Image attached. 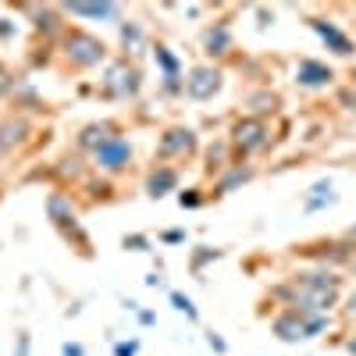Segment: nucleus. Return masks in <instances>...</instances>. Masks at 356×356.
I'll use <instances>...</instances> for the list:
<instances>
[{
  "label": "nucleus",
  "mask_w": 356,
  "mask_h": 356,
  "mask_svg": "<svg viewBox=\"0 0 356 356\" xmlns=\"http://www.w3.org/2000/svg\"><path fill=\"white\" fill-rule=\"evenodd\" d=\"M335 292H339V282L335 278H321V275H310V278H300L296 282V307L303 310H324L335 303Z\"/></svg>",
  "instance_id": "1"
},
{
  "label": "nucleus",
  "mask_w": 356,
  "mask_h": 356,
  "mask_svg": "<svg viewBox=\"0 0 356 356\" xmlns=\"http://www.w3.org/2000/svg\"><path fill=\"white\" fill-rule=\"evenodd\" d=\"M218 86H221V75L214 68H196L189 79H186V93L193 100H207V97H214L218 93Z\"/></svg>",
  "instance_id": "2"
},
{
  "label": "nucleus",
  "mask_w": 356,
  "mask_h": 356,
  "mask_svg": "<svg viewBox=\"0 0 356 356\" xmlns=\"http://www.w3.org/2000/svg\"><path fill=\"white\" fill-rule=\"evenodd\" d=\"M68 54H72V61H79V65H97L104 57V43L93 40V36H86V33H75L68 40Z\"/></svg>",
  "instance_id": "3"
},
{
  "label": "nucleus",
  "mask_w": 356,
  "mask_h": 356,
  "mask_svg": "<svg viewBox=\"0 0 356 356\" xmlns=\"http://www.w3.org/2000/svg\"><path fill=\"white\" fill-rule=\"evenodd\" d=\"M129 143L125 139H107L100 150H97V161L107 168V171H118V168H125V161H129Z\"/></svg>",
  "instance_id": "4"
},
{
  "label": "nucleus",
  "mask_w": 356,
  "mask_h": 356,
  "mask_svg": "<svg viewBox=\"0 0 356 356\" xmlns=\"http://www.w3.org/2000/svg\"><path fill=\"white\" fill-rule=\"evenodd\" d=\"M107 89H111V93H118V97H129V93H136V89H139V79H136V72L129 65H114L111 75H107Z\"/></svg>",
  "instance_id": "5"
},
{
  "label": "nucleus",
  "mask_w": 356,
  "mask_h": 356,
  "mask_svg": "<svg viewBox=\"0 0 356 356\" xmlns=\"http://www.w3.org/2000/svg\"><path fill=\"white\" fill-rule=\"evenodd\" d=\"M235 143H239V150H257V146L267 143V129L260 122H243V125H235Z\"/></svg>",
  "instance_id": "6"
},
{
  "label": "nucleus",
  "mask_w": 356,
  "mask_h": 356,
  "mask_svg": "<svg viewBox=\"0 0 356 356\" xmlns=\"http://www.w3.org/2000/svg\"><path fill=\"white\" fill-rule=\"evenodd\" d=\"M193 146H196V139H193L189 129H175L161 139V154H189Z\"/></svg>",
  "instance_id": "7"
},
{
  "label": "nucleus",
  "mask_w": 356,
  "mask_h": 356,
  "mask_svg": "<svg viewBox=\"0 0 356 356\" xmlns=\"http://www.w3.org/2000/svg\"><path fill=\"white\" fill-rule=\"evenodd\" d=\"M22 136H25V122H4L0 125V157H4Z\"/></svg>",
  "instance_id": "8"
},
{
  "label": "nucleus",
  "mask_w": 356,
  "mask_h": 356,
  "mask_svg": "<svg viewBox=\"0 0 356 356\" xmlns=\"http://www.w3.org/2000/svg\"><path fill=\"white\" fill-rule=\"evenodd\" d=\"M314 29H317V33H321L324 40H328V43H332V47H335L339 54H353V43H349V40H346V36L339 33V29H332V25H324V22H314Z\"/></svg>",
  "instance_id": "9"
},
{
  "label": "nucleus",
  "mask_w": 356,
  "mask_h": 356,
  "mask_svg": "<svg viewBox=\"0 0 356 356\" xmlns=\"http://www.w3.org/2000/svg\"><path fill=\"white\" fill-rule=\"evenodd\" d=\"M332 79V72L324 68V65H314V61H303L300 65V82H307V86H321V82H328Z\"/></svg>",
  "instance_id": "10"
},
{
  "label": "nucleus",
  "mask_w": 356,
  "mask_h": 356,
  "mask_svg": "<svg viewBox=\"0 0 356 356\" xmlns=\"http://www.w3.org/2000/svg\"><path fill=\"white\" fill-rule=\"evenodd\" d=\"M50 218L57 221V225H61V228H75V211H68V200L65 196H54L50 200Z\"/></svg>",
  "instance_id": "11"
},
{
  "label": "nucleus",
  "mask_w": 356,
  "mask_h": 356,
  "mask_svg": "<svg viewBox=\"0 0 356 356\" xmlns=\"http://www.w3.org/2000/svg\"><path fill=\"white\" fill-rule=\"evenodd\" d=\"M75 15H86V18H114L118 15V4H72Z\"/></svg>",
  "instance_id": "12"
},
{
  "label": "nucleus",
  "mask_w": 356,
  "mask_h": 356,
  "mask_svg": "<svg viewBox=\"0 0 356 356\" xmlns=\"http://www.w3.org/2000/svg\"><path fill=\"white\" fill-rule=\"evenodd\" d=\"M324 200H332V182H317L314 186V196L307 200V211H317Z\"/></svg>",
  "instance_id": "13"
},
{
  "label": "nucleus",
  "mask_w": 356,
  "mask_h": 356,
  "mask_svg": "<svg viewBox=\"0 0 356 356\" xmlns=\"http://www.w3.org/2000/svg\"><path fill=\"white\" fill-rule=\"evenodd\" d=\"M171 186H175V171H161V175L150 178V193H154V196H161V193L171 189Z\"/></svg>",
  "instance_id": "14"
},
{
  "label": "nucleus",
  "mask_w": 356,
  "mask_h": 356,
  "mask_svg": "<svg viewBox=\"0 0 356 356\" xmlns=\"http://www.w3.org/2000/svg\"><path fill=\"white\" fill-rule=\"evenodd\" d=\"M107 139H114V136H111V129H107V125H104V129H89V132H86V136H82V143H86V146H97V150H100V146H104V143H107Z\"/></svg>",
  "instance_id": "15"
},
{
  "label": "nucleus",
  "mask_w": 356,
  "mask_h": 356,
  "mask_svg": "<svg viewBox=\"0 0 356 356\" xmlns=\"http://www.w3.org/2000/svg\"><path fill=\"white\" fill-rule=\"evenodd\" d=\"M171 300H175V307H178V310H186L189 317H196V310H193V303L186 300V296H182V292H175V296H171Z\"/></svg>",
  "instance_id": "16"
},
{
  "label": "nucleus",
  "mask_w": 356,
  "mask_h": 356,
  "mask_svg": "<svg viewBox=\"0 0 356 356\" xmlns=\"http://www.w3.org/2000/svg\"><path fill=\"white\" fill-rule=\"evenodd\" d=\"M157 57H161V65L168 68V79H175V57L168 50H157Z\"/></svg>",
  "instance_id": "17"
},
{
  "label": "nucleus",
  "mask_w": 356,
  "mask_h": 356,
  "mask_svg": "<svg viewBox=\"0 0 356 356\" xmlns=\"http://www.w3.org/2000/svg\"><path fill=\"white\" fill-rule=\"evenodd\" d=\"M207 43H211V54H214V47H225V43H228V36H225L221 29H218V33H211V36H207Z\"/></svg>",
  "instance_id": "18"
},
{
  "label": "nucleus",
  "mask_w": 356,
  "mask_h": 356,
  "mask_svg": "<svg viewBox=\"0 0 356 356\" xmlns=\"http://www.w3.org/2000/svg\"><path fill=\"white\" fill-rule=\"evenodd\" d=\"M18 356H29V335H18Z\"/></svg>",
  "instance_id": "19"
},
{
  "label": "nucleus",
  "mask_w": 356,
  "mask_h": 356,
  "mask_svg": "<svg viewBox=\"0 0 356 356\" xmlns=\"http://www.w3.org/2000/svg\"><path fill=\"white\" fill-rule=\"evenodd\" d=\"M118 356H136V342L132 346H118Z\"/></svg>",
  "instance_id": "20"
},
{
  "label": "nucleus",
  "mask_w": 356,
  "mask_h": 356,
  "mask_svg": "<svg viewBox=\"0 0 356 356\" xmlns=\"http://www.w3.org/2000/svg\"><path fill=\"white\" fill-rule=\"evenodd\" d=\"M65 356H82V346H72V342H68V346H65Z\"/></svg>",
  "instance_id": "21"
},
{
  "label": "nucleus",
  "mask_w": 356,
  "mask_h": 356,
  "mask_svg": "<svg viewBox=\"0 0 356 356\" xmlns=\"http://www.w3.org/2000/svg\"><path fill=\"white\" fill-rule=\"evenodd\" d=\"M4 89H8V72L0 68V93H4Z\"/></svg>",
  "instance_id": "22"
},
{
  "label": "nucleus",
  "mask_w": 356,
  "mask_h": 356,
  "mask_svg": "<svg viewBox=\"0 0 356 356\" xmlns=\"http://www.w3.org/2000/svg\"><path fill=\"white\" fill-rule=\"evenodd\" d=\"M349 314L356 317V296H353V300H349Z\"/></svg>",
  "instance_id": "23"
}]
</instances>
